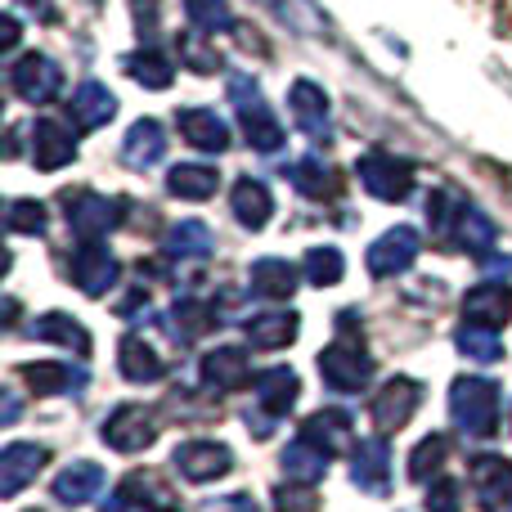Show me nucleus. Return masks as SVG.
<instances>
[{
  "instance_id": "4",
  "label": "nucleus",
  "mask_w": 512,
  "mask_h": 512,
  "mask_svg": "<svg viewBox=\"0 0 512 512\" xmlns=\"http://www.w3.org/2000/svg\"><path fill=\"white\" fill-rule=\"evenodd\" d=\"M355 176H360L364 194L378 198V203H405L414 194V162L396 158V153H360L355 158Z\"/></svg>"
},
{
  "instance_id": "25",
  "label": "nucleus",
  "mask_w": 512,
  "mask_h": 512,
  "mask_svg": "<svg viewBox=\"0 0 512 512\" xmlns=\"http://www.w3.org/2000/svg\"><path fill=\"white\" fill-rule=\"evenodd\" d=\"M301 396V378L292 369H265L256 373V405H261V414L270 418H283L292 405H297Z\"/></svg>"
},
{
  "instance_id": "45",
  "label": "nucleus",
  "mask_w": 512,
  "mask_h": 512,
  "mask_svg": "<svg viewBox=\"0 0 512 512\" xmlns=\"http://www.w3.org/2000/svg\"><path fill=\"white\" fill-rule=\"evenodd\" d=\"M274 512H319V499H315V486H279L274 490Z\"/></svg>"
},
{
  "instance_id": "13",
  "label": "nucleus",
  "mask_w": 512,
  "mask_h": 512,
  "mask_svg": "<svg viewBox=\"0 0 512 512\" xmlns=\"http://www.w3.org/2000/svg\"><path fill=\"white\" fill-rule=\"evenodd\" d=\"M50 463V450L32 441H14L0 454V499H18L36 481V472Z\"/></svg>"
},
{
  "instance_id": "19",
  "label": "nucleus",
  "mask_w": 512,
  "mask_h": 512,
  "mask_svg": "<svg viewBox=\"0 0 512 512\" xmlns=\"http://www.w3.org/2000/svg\"><path fill=\"white\" fill-rule=\"evenodd\" d=\"M18 378H27V387L36 396H81L86 391V369H72V364H54V360H41V364H23Z\"/></svg>"
},
{
  "instance_id": "42",
  "label": "nucleus",
  "mask_w": 512,
  "mask_h": 512,
  "mask_svg": "<svg viewBox=\"0 0 512 512\" xmlns=\"http://www.w3.org/2000/svg\"><path fill=\"white\" fill-rule=\"evenodd\" d=\"M185 14L198 32L216 36V32H234V9L230 0H185Z\"/></svg>"
},
{
  "instance_id": "29",
  "label": "nucleus",
  "mask_w": 512,
  "mask_h": 512,
  "mask_svg": "<svg viewBox=\"0 0 512 512\" xmlns=\"http://www.w3.org/2000/svg\"><path fill=\"white\" fill-rule=\"evenodd\" d=\"M301 436L310 445H319L324 454H342V450H355L351 445V414L346 409H319L301 423Z\"/></svg>"
},
{
  "instance_id": "1",
  "label": "nucleus",
  "mask_w": 512,
  "mask_h": 512,
  "mask_svg": "<svg viewBox=\"0 0 512 512\" xmlns=\"http://www.w3.org/2000/svg\"><path fill=\"white\" fill-rule=\"evenodd\" d=\"M450 414L468 436L486 441L499 432V382L495 378H459L450 387Z\"/></svg>"
},
{
  "instance_id": "40",
  "label": "nucleus",
  "mask_w": 512,
  "mask_h": 512,
  "mask_svg": "<svg viewBox=\"0 0 512 512\" xmlns=\"http://www.w3.org/2000/svg\"><path fill=\"white\" fill-rule=\"evenodd\" d=\"M445 459H450V436H445V432L423 436V441L414 445V454H409V477H414V481H427L432 472L445 468Z\"/></svg>"
},
{
  "instance_id": "30",
  "label": "nucleus",
  "mask_w": 512,
  "mask_h": 512,
  "mask_svg": "<svg viewBox=\"0 0 512 512\" xmlns=\"http://www.w3.org/2000/svg\"><path fill=\"white\" fill-rule=\"evenodd\" d=\"M176 122H180V135H185L194 149H203V153H225L230 149V126L216 117V108H185Z\"/></svg>"
},
{
  "instance_id": "12",
  "label": "nucleus",
  "mask_w": 512,
  "mask_h": 512,
  "mask_svg": "<svg viewBox=\"0 0 512 512\" xmlns=\"http://www.w3.org/2000/svg\"><path fill=\"white\" fill-rule=\"evenodd\" d=\"M230 468H234V454H230V445H221V441H185L176 450V472L185 481H194V486L230 477Z\"/></svg>"
},
{
  "instance_id": "28",
  "label": "nucleus",
  "mask_w": 512,
  "mask_h": 512,
  "mask_svg": "<svg viewBox=\"0 0 512 512\" xmlns=\"http://www.w3.org/2000/svg\"><path fill=\"white\" fill-rule=\"evenodd\" d=\"M99 490H104V468L90 459L72 463V468H63L59 477H54V499L68 508H81V504H90V499H99Z\"/></svg>"
},
{
  "instance_id": "14",
  "label": "nucleus",
  "mask_w": 512,
  "mask_h": 512,
  "mask_svg": "<svg viewBox=\"0 0 512 512\" xmlns=\"http://www.w3.org/2000/svg\"><path fill=\"white\" fill-rule=\"evenodd\" d=\"M472 486H477V504L486 512H512V463L495 454H477L468 463Z\"/></svg>"
},
{
  "instance_id": "2",
  "label": "nucleus",
  "mask_w": 512,
  "mask_h": 512,
  "mask_svg": "<svg viewBox=\"0 0 512 512\" xmlns=\"http://www.w3.org/2000/svg\"><path fill=\"white\" fill-rule=\"evenodd\" d=\"M230 104H234V113H239L243 135H248V144L256 153H279L283 149V126H279V117L270 113V104H265L261 86H256L252 77L234 72L230 77Z\"/></svg>"
},
{
  "instance_id": "27",
  "label": "nucleus",
  "mask_w": 512,
  "mask_h": 512,
  "mask_svg": "<svg viewBox=\"0 0 512 512\" xmlns=\"http://www.w3.org/2000/svg\"><path fill=\"white\" fill-rule=\"evenodd\" d=\"M283 176L292 180V189H297L301 198H315V203H333V198L342 194V180H337V171L328 167V162H319V158L292 162V167H283Z\"/></svg>"
},
{
  "instance_id": "38",
  "label": "nucleus",
  "mask_w": 512,
  "mask_h": 512,
  "mask_svg": "<svg viewBox=\"0 0 512 512\" xmlns=\"http://www.w3.org/2000/svg\"><path fill=\"white\" fill-rule=\"evenodd\" d=\"M126 72H131V77L140 81L144 90H167V86H171V77H176L171 59H167V54H158V50H140V54H131V59H126Z\"/></svg>"
},
{
  "instance_id": "3",
  "label": "nucleus",
  "mask_w": 512,
  "mask_h": 512,
  "mask_svg": "<svg viewBox=\"0 0 512 512\" xmlns=\"http://www.w3.org/2000/svg\"><path fill=\"white\" fill-rule=\"evenodd\" d=\"M319 373H324V382L337 396H355V391H364L373 378V355L360 337H346V328H342V337L319 351Z\"/></svg>"
},
{
  "instance_id": "39",
  "label": "nucleus",
  "mask_w": 512,
  "mask_h": 512,
  "mask_svg": "<svg viewBox=\"0 0 512 512\" xmlns=\"http://www.w3.org/2000/svg\"><path fill=\"white\" fill-rule=\"evenodd\" d=\"M167 256H176V261H189V256H207L212 252V230H207L203 221H180L176 230L167 234Z\"/></svg>"
},
{
  "instance_id": "46",
  "label": "nucleus",
  "mask_w": 512,
  "mask_h": 512,
  "mask_svg": "<svg viewBox=\"0 0 512 512\" xmlns=\"http://www.w3.org/2000/svg\"><path fill=\"white\" fill-rule=\"evenodd\" d=\"M203 36H207V32H198V27H194V32H185V36L176 41L180 54H185V63H189L194 72H212L216 63H221V54H212V50L203 45Z\"/></svg>"
},
{
  "instance_id": "43",
  "label": "nucleus",
  "mask_w": 512,
  "mask_h": 512,
  "mask_svg": "<svg viewBox=\"0 0 512 512\" xmlns=\"http://www.w3.org/2000/svg\"><path fill=\"white\" fill-rule=\"evenodd\" d=\"M171 328L180 333V342H194V337H203V333L216 328V310H207L203 301H176V310H171Z\"/></svg>"
},
{
  "instance_id": "18",
  "label": "nucleus",
  "mask_w": 512,
  "mask_h": 512,
  "mask_svg": "<svg viewBox=\"0 0 512 512\" xmlns=\"http://www.w3.org/2000/svg\"><path fill=\"white\" fill-rule=\"evenodd\" d=\"M198 373H203V382L212 391H239V387H248V378H252L248 351H243V346H216V351L203 355Z\"/></svg>"
},
{
  "instance_id": "23",
  "label": "nucleus",
  "mask_w": 512,
  "mask_h": 512,
  "mask_svg": "<svg viewBox=\"0 0 512 512\" xmlns=\"http://www.w3.org/2000/svg\"><path fill=\"white\" fill-rule=\"evenodd\" d=\"M261 9H270L283 27H292L297 36H315V41H328L333 36V23L328 14L315 5V0H256Z\"/></svg>"
},
{
  "instance_id": "41",
  "label": "nucleus",
  "mask_w": 512,
  "mask_h": 512,
  "mask_svg": "<svg viewBox=\"0 0 512 512\" xmlns=\"http://www.w3.org/2000/svg\"><path fill=\"white\" fill-rule=\"evenodd\" d=\"M459 351L477 364H495L504 360V342H499V328H481V324H463L459 328Z\"/></svg>"
},
{
  "instance_id": "20",
  "label": "nucleus",
  "mask_w": 512,
  "mask_h": 512,
  "mask_svg": "<svg viewBox=\"0 0 512 512\" xmlns=\"http://www.w3.org/2000/svg\"><path fill=\"white\" fill-rule=\"evenodd\" d=\"M301 279H306V274H297V265L279 261V256H261L248 270V288H252V297H261V301H288Z\"/></svg>"
},
{
  "instance_id": "33",
  "label": "nucleus",
  "mask_w": 512,
  "mask_h": 512,
  "mask_svg": "<svg viewBox=\"0 0 512 512\" xmlns=\"http://www.w3.org/2000/svg\"><path fill=\"white\" fill-rule=\"evenodd\" d=\"M450 234H459V248L468 252V256H486L490 248H495V221H490L481 207H472V203H459V212H454V221H450Z\"/></svg>"
},
{
  "instance_id": "50",
  "label": "nucleus",
  "mask_w": 512,
  "mask_h": 512,
  "mask_svg": "<svg viewBox=\"0 0 512 512\" xmlns=\"http://www.w3.org/2000/svg\"><path fill=\"white\" fill-rule=\"evenodd\" d=\"M221 512H256V499L252 495H230L221 504Z\"/></svg>"
},
{
  "instance_id": "26",
  "label": "nucleus",
  "mask_w": 512,
  "mask_h": 512,
  "mask_svg": "<svg viewBox=\"0 0 512 512\" xmlns=\"http://www.w3.org/2000/svg\"><path fill=\"white\" fill-rule=\"evenodd\" d=\"M297 328H301L297 310H261V315H252L243 324V333H248L256 351H283V346H292Z\"/></svg>"
},
{
  "instance_id": "47",
  "label": "nucleus",
  "mask_w": 512,
  "mask_h": 512,
  "mask_svg": "<svg viewBox=\"0 0 512 512\" xmlns=\"http://www.w3.org/2000/svg\"><path fill=\"white\" fill-rule=\"evenodd\" d=\"M427 512H463V490H459V481L436 477L432 490H427Z\"/></svg>"
},
{
  "instance_id": "15",
  "label": "nucleus",
  "mask_w": 512,
  "mask_h": 512,
  "mask_svg": "<svg viewBox=\"0 0 512 512\" xmlns=\"http://www.w3.org/2000/svg\"><path fill=\"white\" fill-rule=\"evenodd\" d=\"M68 162H77V140H72L68 126L50 122V117L32 122V167L59 171V167H68Z\"/></svg>"
},
{
  "instance_id": "5",
  "label": "nucleus",
  "mask_w": 512,
  "mask_h": 512,
  "mask_svg": "<svg viewBox=\"0 0 512 512\" xmlns=\"http://www.w3.org/2000/svg\"><path fill=\"white\" fill-rule=\"evenodd\" d=\"M63 216H68L72 234L81 243L99 239V234H113L126 216L122 198H104V194H90V189H68L63 194Z\"/></svg>"
},
{
  "instance_id": "17",
  "label": "nucleus",
  "mask_w": 512,
  "mask_h": 512,
  "mask_svg": "<svg viewBox=\"0 0 512 512\" xmlns=\"http://www.w3.org/2000/svg\"><path fill=\"white\" fill-rule=\"evenodd\" d=\"M351 481L360 490H369V495H387V486H391V450H387V441H360L351 450Z\"/></svg>"
},
{
  "instance_id": "22",
  "label": "nucleus",
  "mask_w": 512,
  "mask_h": 512,
  "mask_svg": "<svg viewBox=\"0 0 512 512\" xmlns=\"http://www.w3.org/2000/svg\"><path fill=\"white\" fill-rule=\"evenodd\" d=\"M68 113H72V122H77L81 131H99V126L113 122V113H117V95L104 86V81H81V86L72 90Z\"/></svg>"
},
{
  "instance_id": "37",
  "label": "nucleus",
  "mask_w": 512,
  "mask_h": 512,
  "mask_svg": "<svg viewBox=\"0 0 512 512\" xmlns=\"http://www.w3.org/2000/svg\"><path fill=\"white\" fill-rule=\"evenodd\" d=\"M122 490H126V495H135L144 508H153V512H180L176 495L162 486L158 472H131V477L122 481Z\"/></svg>"
},
{
  "instance_id": "11",
  "label": "nucleus",
  "mask_w": 512,
  "mask_h": 512,
  "mask_svg": "<svg viewBox=\"0 0 512 512\" xmlns=\"http://www.w3.org/2000/svg\"><path fill=\"white\" fill-rule=\"evenodd\" d=\"M288 108H292V122L301 126V135L315 144L333 140V126H328V95L315 86L310 77H297L288 90Z\"/></svg>"
},
{
  "instance_id": "35",
  "label": "nucleus",
  "mask_w": 512,
  "mask_h": 512,
  "mask_svg": "<svg viewBox=\"0 0 512 512\" xmlns=\"http://www.w3.org/2000/svg\"><path fill=\"white\" fill-rule=\"evenodd\" d=\"M32 337L36 342H54V346H72L77 355L90 351V333L86 324H77L72 315H59V310H50V315H41L32 324Z\"/></svg>"
},
{
  "instance_id": "32",
  "label": "nucleus",
  "mask_w": 512,
  "mask_h": 512,
  "mask_svg": "<svg viewBox=\"0 0 512 512\" xmlns=\"http://www.w3.org/2000/svg\"><path fill=\"white\" fill-rule=\"evenodd\" d=\"M216 185H221V171L207 167V162H176L167 171V189L185 203H207L216 194Z\"/></svg>"
},
{
  "instance_id": "9",
  "label": "nucleus",
  "mask_w": 512,
  "mask_h": 512,
  "mask_svg": "<svg viewBox=\"0 0 512 512\" xmlns=\"http://www.w3.org/2000/svg\"><path fill=\"white\" fill-rule=\"evenodd\" d=\"M418 400H423V382H418V378H391L387 387L373 396V405H369L373 427H378L382 436H387V432H400V427L414 418Z\"/></svg>"
},
{
  "instance_id": "52",
  "label": "nucleus",
  "mask_w": 512,
  "mask_h": 512,
  "mask_svg": "<svg viewBox=\"0 0 512 512\" xmlns=\"http://www.w3.org/2000/svg\"><path fill=\"white\" fill-rule=\"evenodd\" d=\"M486 171H490V176H495V180H499V185H504V189H508V194H512V171H499V167H486Z\"/></svg>"
},
{
  "instance_id": "8",
  "label": "nucleus",
  "mask_w": 512,
  "mask_h": 512,
  "mask_svg": "<svg viewBox=\"0 0 512 512\" xmlns=\"http://www.w3.org/2000/svg\"><path fill=\"white\" fill-rule=\"evenodd\" d=\"M117 270H122V265H117V256L108 252L99 239L81 243V248L68 256V279L77 283L86 297H104V292L117 283Z\"/></svg>"
},
{
  "instance_id": "7",
  "label": "nucleus",
  "mask_w": 512,
  "mask_h": 512,
  "mask_svg": "<svg viewBox=\"0 0 512 512\" xmlns=\"http://www.w3.org/2000/svg\"><path fill=\"white\" fill-rule=\"evenodd\" d=\"M9 90H14L23 104H50L63 90V72L50 54H23L9 68Z\"/></svg>"
},
{
  "instance_id": "36",
  "label": "nucleus",
  "mask_w": 512,
  "mask_h": 512,
  "mask_svg": "<svg viewBox=\"0 0 512 512\" xmlns=\"http://www.w3.org/2000/svg\"><path fill=\"white\" fill-rule=\"evenodd\" d=\"M301 274H306V283H315V288H337V283L346 279V256L337 248H310L301 256Z\"/></svg>"
},
{
  "instance_id": "48",
  "label": "nucleus",
  "mask_w": 512,
  "mask_h": 512,
  "mask_svg": "<svg viewBox=\"0 0 512 512\" xmlns=\"http://www.w3.org/2000/svg\"><path fill=\"white\" fill-rule=\"evenodd\" d=\"M99 512H153V508H144V504H140V499H135V495H126V490H117V495L108 499V504L99 508Z\"/></svg>"
},
{
  "instance_id": "6",
  "label": "nucleus",
  "mask_w": 512,
  "mask_h": 512,
  "mask_svg": "<svg viewBox=\"0 0 512 512\" xmlns=\"http://www.w3.org/2000/svg\"><path fill=\"white\" fill-rule=\"evenodd\" d=\"M99 436H104L117 454H140L158 441V418H153V409H144V405H117L113 414L104 418Z\"/></svg>"
},
{
  "instance_id": "16",
  "label": "nucleus",
  "mask_w": 512,
  "mask_h": 512,
  "mask_svg": "<svg viewBox=\"0 0 512 512\" xmlns=\"http://www.w3.org/2000/svg\"><path fill=\"white\" fill-rule=\"evenodd\" d=\"M512 319V288L508 283H477L463 297V324H481V328H504Z\"/></svg>"
},
{
  "instance_id": "49",
  "label": "nucleus",
  "mask_w": 512,
  "mask_h": 512,
  "mask_svg": "<svg viewBox=\"0 0 512 512\" xmlns=\"http://www.w3.org/2000/svg\"><path fill=\"white\" fill-rule=\"evenodd\" d=\"M0 409H5V414H0V423H5V427H14L18 418H23V414H18V396H14V387L0 391Z\"/></svg>"
},
{
  "instance_id": "24",
  "label": "nucleus",
  "mask_w": 512,
  "mask_h": 512,
  "mask_svg": "<svg viewBox=\"0 0 512 512\" xmlns=\"http://www.w3.org/2000/svg\"><path fill=\"white\" fill-rule=\"evenodd\" d=\"M117 369H122L126 382H140V387H149V382H162L167 364H162V355L153 351V342H144L140 333H126L122 346H117Z\"/></svg>"
},
{
  "instance_id": "21",
  "label": "nucleus",
  "mask_w": 512,
  "mask_h": 512,
  "mask_svg": "<svg viewBox=\"0 0 512 512\" xmlns=\"http://www.w3.org/2000/svg\"><path fill=\"white\" fill-rule=\"evenodd\" d=\"M162 153H167V131H162V122L158 117H140L122 140V162L131 171H149L153 162H162Z\"/></svg>"
},
{
  "instance_id": "34",
  "label": "nucleus",
  "mask_w": 512,
  "mask_h": 512,
  "mask_svg": "<svg viewBox=\"0 0 512 512\" xmlns=\"http://www.w3.org/2000/svg\"><path fill=\"white\" fill-rule=\"evenodd\" d=\"M279 463H283V472H288V481H301V486H315L328 472V454L319 450V445H310L306 436H297V441L283 450Z\"/></svg>"
},
{
  "instance_id": "10",
  "label": "nucleus",
  "mask_w": 512,
  "mask_h": 512,
  "mask_svg": "<svg viewBox=\"0 0 512 512\" xmlns=\"http://www.w3.org/2000/svg\"><path fill=\"white\" fill-rule=\"evenodd\" d=\"M418 248H423V239H418L414 225H396V230H387L373 243L364 261H369L373 279H391V274H405L418 261Z\"/></svg>"
},
{
  "instance_id": "51",
  "label": "nucleus",
  "mask_w": 512,
  "mask_h": 512,
  "mask_svg": "<svg viewBox=\"0 0 512 512\" xmlns=\"http://www.w3.org/2000/svg\"><path fill=\"white\" fill-rule=\"evenodd\" d=\"M14 45H18V18L5 14V50H14Z\"/></svg>"
},
{
  "instance_id": "44",
  "label": "nucleus",
  "mask_w": 512,
  "mask_h": 512,
  "mask_svg": "<svg viewBox=\"0 0 512 512\" xmlns=\"http://www.w3.org/2000/svg\"><path fill=\"white\" fill-rule=\"evenodd\" d=\"M45 221H50V212H45V203H36V198H14V203L5 207L9 234H45Z\"/></svg>"
},
{
  "instance_id": "31",
  "label": "nucleus",
  "mask_w": 512,
  "mask_h": 512,
  "mask_svg": "<svg viewBox=\"0 0 512 512\" xmlns=\"http://www.w3.org/2000/svg\"><path fill=\"white\" fill-rule=\"evenodd\" d=\"M230 212H234V221H239L243 230H265L270 216H274V198H270V189H265L261 180L243 176L239 185H234V194H230Z\"/></svg>"
}]
</instances>
